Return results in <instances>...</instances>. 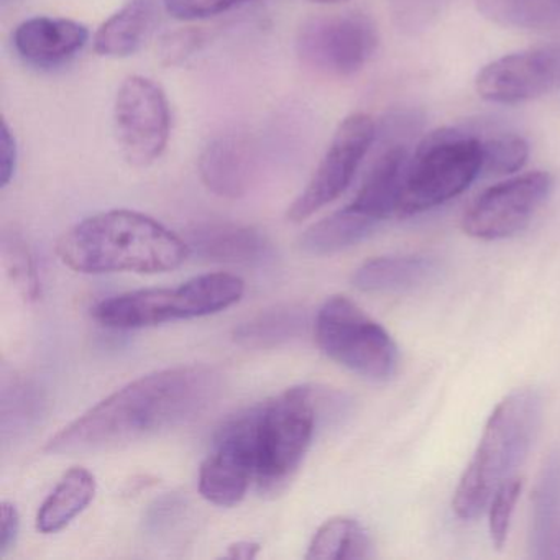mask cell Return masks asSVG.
Returning <instances> with one entry per match:
<instances>
[{
    "label": "cell",
    "mask_w": 560,
    "mask_h": 560,
    "mask_svg": "<svg viewBox=\"0 0 560 560\" xmlns=\"http://www.w3.org/2000/svg\"><path fill=\"white\" fill-rule=\"evenodd\" d=\"M542 411V396L533 388L514 389L494 406L452 498L460 520L481 516L498 487L516 475L539 432Z\"/></svg>",
    "instance_id": "3"
},
{
    "label": "cell",
    "mask_w": 560,
    "mask_h": 560,
    "mask_svg": "<svg viewBox=\"0 0 560 560\" xmlns=\"http://www.w3.org/2000/svg\"><path fill=\"white\" fill-rule=\"evenodd\" d=\"M198 166L209 191L238 199L247 195L257 175V152L245 133H222L205 147Z\"/></svg>",
    "instance_id": "15"
},
{
    "label": "cell",
    "mask_w": 560,
    "mask_h": 560,
    "mask_svg": "<svg viewBox=\"0 0 560 560\" xmlns=\"http://www.w3.org/2000/svg\"><path fill=\"white\" fill-rule=\"evenodd\" d=\"M255 478L250 409L222 425L199 471V493L215 506L241 503Z\"/></svg>",
    "instance_id": "12"
},
{
    "label": "cell",
    "mask_w": 560,
    "mask_h": 560,
    "mask_svg": "<svg viewBox=\"0 0 560 560\" xmlns=\"http://www.w3.org/2000/svg\"><path fill=\"white\" fill-rule=\"evenodd\" d=\"M2 260L5 273L18 293L28 303L37 301L42 294L37 265L27 242L14 229L2 235Z\"/></svg>",
    "instance_id": "27"
},
{
    "label": "cell",
    "mask_w": 560,
    "mask_h": 560,
    "mask_svg": "<svg viewBox=\"0 0 560 560\" xmlns=\"http://www.w3.org/2000/svg\"><path fill=\"white\" fill-rule=\"evenodd\" d=\"M189 252L212 264H257L270 254V242L258 229L234 222H205L186 234Z\"/></svg>",
    "instance_id": "16"
},
{
    "label": "cell",
    "mask_w": 560,
    "mask_h": 560,
    "mask_svg": "<svg viewBox=\"0 0 560 560\" xmlns=\"http://www.w3.org/2000/svg\"><path fill=\"white\" fill-rule=\"evenodd\" d=\"M553 189L547 172L513 176L485 189L462 218L465 234L478 241H503L523 232Z\"/></svg>",
    "instance_id": "10"
},
{
    "label": "cell",
    "mask_w": 560,
    "mask_h": 560,
    "mask_svg": "<svg viewBox=\"0 0 560 560\" xmlns=\"http://www.w3.org/2000/svg\"><path fill=\"white\" fill-rule=\"evenodd\" d=\"M311 2H314V4L332 5V4H342V2H347V0H311Z\"/></svg>",
    "instance_id": "36"
},
{
    "label": "cell",
    "mask_w": 560,
    "mask_h": 560,
    "mask_svg": "<svg viewBox=\"0 0 560 560\" xmlns=\"http://www.w3.org/2000/svg\"><path fill=\"white\" fill-rule=\"evenodd\" d=\"M441 271V261L429 255H388L360 265L352 283L363 293L405 294L428 287Z\"/></svg>",
    "instance_id": "17"
},
{
    "label": "cell",
    "mask_w": 560,
    "mask_h": 560,
    "mask_svg": "<svg viewBox=\"0 0 560 560\" xmlns=\"http://www.w3.org/2000/svg\"><path fill=\"white\" fill-rule=\"evenodd\" d=\"M114 133L130 165H152L165 152L172 136V110L165 91L145 77L124 80L114 101Z\"/></svg>",
    "instance_id": "9"
},
{
    "label": "cell",
    "mask_w": 560,
    "mask_h": 560,
    "mask_svg": "<svg viewBox=\"0 0 560 560\" xmlns=\"http://www.w3.org/2000/svg\"><path fill=\"white\" fill-rule=\"evenodd\" d=\"M153 19V0H129L101 25L94 37V51L107 58H127L137 54L152 31Z\"/></svg>",
    "instance_id": "20"
},
{
    "label": "cell",
    "mask_w": 560,
    "mask_h": 560,
    "mask_svg": "<svg viewBox=\"0 0 560 560\" xmlns=\"http://www.w3.org/2000/svg\"><path fill=\"white\" fill-rule=\"evenodd\" d=\"M255 0H163L166 12L183 22L215 18Z\"/></svg>",
    "instance_id": "31"
},
{
    "label": "cell",
    "mask_w": 560,
    "mask_h": 560,
    "mask_svg": "<svg viewBox=\"0 0 560 560\" xmlns=\"http://www.w3.org/2000/svg\"><path fill=\"white\" fill-rule=\"evenodd\" d=\"M96 478L83 467L71 468L48 494L37 514L42 534H57L70 526L94 500Z\"/></svg>",
    "instance_id": "21"
},
{
    "label": "cell",
    "mask_w": 560,
    "mask_h": 560,
    "mask_svg": "<svg viewBox=\"0 0 560 560\" xmlns=\"http://www.w3.org/2000/svg\"><path fill=\"white\" fill-rule=\"evenodd\" d=\"M560 84V45L530 48L506 55L481 68L475 90L494 104H520L536 100Z\"/></svg>",
    "instance_id": "13"
},
{
    "label": "cell",
    "mask_w": 560,
    "mask_h": 560,
    "mask_svg": "<svg viewBox=\"0 0 560 560\" xmlns=\"http://www.w3.org/2000/svg\"><path fill=\"white\" fill-rule=\"evenodd\" d=\"M222 393V375L205 365L142 376L113 393L47 444L54 455L116 451L189 424Z\"/></svg>",
    "instance_id": "1"
},
{
    "label": "cell",
    "mask_w": 560,
    "mask_h": 560,
    "mask_svg": "<svg viewBox=\"0 0 560 560\" xmlns=\"http://www.w3.org/2000/svg\"><path fill=\"white\" fill-rule=\"evenodd\" d=\"M483 152V170L488 176H506L520 172L529 156L526 140L514 132H493L481 137Z\"/></svg>",
    "instance_id": "28"
},
{
    "label": "cell",
    "mask_w": 560,
    "mask_h": 560,
    "mask_svg": "<svg viewBox=\"0 0 560 560\" xmlns=\"http://www.w3.org/2000/svg\"><path fill=\"white\" fill-rule=\"evenodd\" d=\"M393 18L401 31L418 34L425 31L447 8L451 0H389Z\"/></svg>",
    "instance_id": "30"
},
{
    "label": "cell",
    "mask_w": 560,
    "mask_h": 560,
    "mask_svg": "<svg viewBox=\"0 0 560 560\" xmlns=\"http://www.w3.org/2000/svg\"><path fill=\"white\" fill-rule=\"evenodd\" d=\"M90 40L80 22L61 18H34L15 28L12 45L28 67L51 70L70 63Z\"/></svg>",
    "instance_id": "14"
},
{
    "label": "cell",
    "mask_w": 560,
    "mask_h": 560,
    "mask_svg": "<svg viewBox=\"0 0 560 560\" xmlns=\"http://www.w3.org/2000/svg\"><path fill=\"white\" fill-rule=\"evenodd\" d=\"M258 553H260V544L250 542V540H238V542L229 546L225 557L228 559L250 560L255 559Z\"/></svg>",
    "instance_id": "35"
},
{
    "label": "cell",
    "mask_w": 560,
    "mask_h": 560,
    "mask_svg": "<svg viewBox=\"0 0 560 560\" xmlns=\"http://www.w3.org/2000/svg\"><path fill=\"white\" fill-rule=\"evenodd\" d=\"M521 490H523V478L514 475L498 487L488 504V529H490L491 544L497 550L506 546L511 520H513Z\"/></svg>",
    "instance_id": "29"
},
{
    "label": "cell",
    "mask_w": 560,
    "mask_h": 560,
    "mask_svg": "<svg viewBox=\"0 0 560 560\" xmlns=\"http://www.w3.org/2000/svg\"><path fill=\"white\" fill-rule=\"evenodd\" d=\"M255 478L273 490L296 471L313 441L316 402L310 386H294L250 409Z\"/></svg>",
    "instance_id": "6"
},
{
    "label": "cell",
    "mask_w": 560,
    "mask_h": 560,
    "mask_svg": "<svg viewBox=\"0 0 560 560\" xmlns=\"http://www.w3.org/2000/svg\"><path fill=\"white\" fill-rule=\"evenodd\" d=\"M372 557V537L359 521L346 516L327 520L314 534L306 553V559L311 560H362Z\"/></svg>",
    "instance_id": "23"
},
{
    "label": "cell",
    "mask_w": 560,
    "mask_h": 560,
    "mask_svg": "<svg viewBox=\"0 0 560 560\" xmlns=\"http://www.w3.org/2000/svg\"><path fill=\"white\" fill-rule=\"evenodd\" d=\"M244 291V281L235 275L209 273L178 288H149L117 294L101 301L93 314L97 323L110 329H142L221 313L238 303Z\"/></svg>",
    "instance_id": "5"
},
{
    "label": "cell",
    "mask_w": 560,
    "mask_h": 560,
    "mask_svg": "<svg viewBox=\"0 0 560 560\" xmlns=\"http://www.w3.org/2000/svg\"><path fill=\"white\" fill-rule=\"evenodd\" d=\"M375 22L362 12L314 15L301 24L296 55L301 65L330 78L360 73L378 50Z\"/></svg>",
    "instance_id": "8"
},
{
    "label": "cell",
    "mask_w": 560,
    "mask_h": 560,
    "mask_svg": "<svg viewBox=\"0 0 560 560\" xmlns=\"http://www.w3.org/2000/svg\"><path fill=\"white\" fill-rule=\"evenodd\" d=\"M481 136L444 127L429 133L411 153L396 218L422 214L467 191L481 175Z\"/></svg>",
    "instance_id": "4"
},
{
    "label": "cell",
    "mask_w": 560,
    "mask_h": 560,
    "mask_svg": "<svg viewBox=\"0 0 560 560\" xmlns=\"http://www.w3.org/2000/svg\"><path fill=\"white\" fill-rule=\"evenodd\" d=\"M61 261L78 273H165L191 255L185 238L150 215L127 209L78 222L58 242Z\"/></svg>",
    "instance_id": "2"
},
{
    "label": "cell",
    "mask_w": 560,
    "mask_h": 560,
    "mask_svg": "<svg viewBox=\"0 0 560 560\" xmlns=\"http://www.w3.org/2000/svg\"><path fill=\"white\" fill-rule=\"evenodd\" d=\"M409 160L411 152L406 143L386 147L366 173L350 206L380 224L396 215Z\"/></svg>",
    "instance_id": "18"
},
{
    "label": "cell",
    "mask_w": 560,
    "mask_h": 560,
    "mask_svg": "<svg viewBox=\"0 0 560 560\" xmlns=\"http://www.w3.org/2000/svg\"><path fill=\"white\" fill-rule=\"evenodd\" d=\"M478 9L498 24L523 28L560 25V0H477Z\"/></svg>",
    "instance_id": "26"
},
{
    "label": "cell",
    "mask_w": 560,
    "mask_h": 560,
    "mask_svg": "<svg viewBox=\"0 0 560 560\" xmlns=\"http://www.w3.org/2000/svg\"><path fill=\"white\" fill-rule=\"evenodd\" d=\"M19 149L14 133L8 122H2V166H0V183L8 188L18 170Z\"/></svg>",
    "instance_id": "34"
},
{
    "label": "cell",
    "mask_w": 560,
    "mask_h": 560,
    "mask_svg": "<svg viewBox=\"0 0 560 560\" xmlns=\"http://www.w3.org/2000/svg\"><path fill=\"white\" fill-rule=\"evenodd\" d=\"M378 228L380 222L349 205L306 229L301 235L300 247L311 257H327L355 247L372 237Z\"/></svg>",
    "instance_id": "19"
},
{
    "label": "cell",
    "mask_w": 560,
    "mask_h": 560,
    "mask_svg": "<svg viewBox=\"0 0 560 560\" xmlns=\"http://www.w3.org/2000/svg\"><path fill=\"white\" fill-rule=\"evenodd\" d=\"M202 34L196 28H179L163 35L159 45V58L165 67H176L188 60L201 47Z\"/></svg>",
    "instance_id": "32"
},
{
    "label": "cell",
    "mask_w": 560,
    "mask_h": 560,
    "mask_svg": "<svg viewBox=\"0 0 560 560\" xmlns=\"http://www.w3.org/2000/svg\"><path fill=\"white\" fill-rule=\"evenodd\" d=\"M314 336L324 355L370 382H388L398 373L399 349L388 330L346 296L323 304Z\"/></svg>",
    "instance_id": "7"
},
{
    "label": "cell",
    "mask_w": 560,
    "mask_h": 560,
    "mask_svg": "<svg viewBox=\"0 0 560 560\" xmlns=\"http://www.w3.org/2000/svg\"><path fill=\"white\" fill-rule=\"evenodd\" d=\"M45 399L37 386L22 376L5 375L2 382V441L24 438L44 416Z\"/></svg>",
    "instance_id": "24"
},
{
    "label": "cell",
    "mask_w": 560,
    "mask_h": 560,
    "mask_svg": "<svg viewBox=\"0 0 560 560\" xmlns=\"http://www.w3.org/2000/svg\"><path fill=\"white\" fill-rule=\"evenodd\" d=\"M376 139L375 120L369 114L346 117L337 127L313 178L288 209L291 222H303L346 192Z\"/></svg>",
    "instance_id": "11"
},
{
    "label": "cell",
    "mask_w": 560,
    "mask_h": 560,
    "mask_svg": "<svg viewBox=\"0 0 560 560\" xmlns=\"http://www.w3.org/2000/svg\"><path fill=\"white\" fill-rule=\"evenodd\" d=\"M2 526H0V557L8 556L18 542L19 530H21V514L11 501L2 503Z\"/></svg>",
    "instance_id": "33"
},
{
    "label": "cell",
    "mask_w": 560,
    "mask_h": 560,
    "mask_svg": "<svg viewBox=\"0 0 560 560\" xmlns=\"http://www.w3.org/2000/svg\"><path fill=\"white\" fill-rule=\"evenodd\" d=\"M306 326L307 316L301 307H273L235 327L234 340L245 349H275L303 336Z\"/></svg>",
    "instance_id": "22"
},
{
    "label": "cell",
    "mask_w": 560,
    "mask_h": 560,
    "mask_svg": "<svg viewBox=\"0 0 560 560\" xmlns=\"http://www.w3.org/2000/svg\"><path fill=\"white\" fill-rule=\"evenodd\" d=\"M560 508V452L552 454L544 465L539 483L534 493L533 530L530 553L536 559L550 557Z\"/></svg>",
    "instance_id": "25"
}]
</instances>
